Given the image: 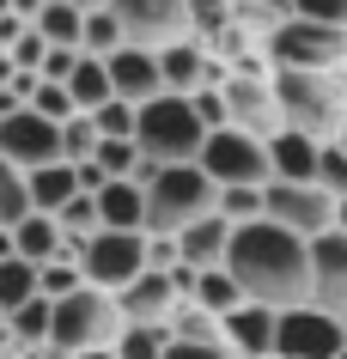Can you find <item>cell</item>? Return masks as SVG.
I'll return each instance as SVG.
<instances>
[{"instance_id": "12", "label": "cell", "mask_w": 347, "mask_h": 359, "mask_svg": "<svg viewBox=\"0 0 347 359\" xmlns=\"http://www.w3.org/2000/svg\"><path fill=\"white\" fill-rule=\"evenodd\" d=\"M347 353V329L335 317H323L317 304H299V311H280V341H274V359H341Z\"/></svg>"}, {"instance_id": "3", "label": "cell", "mask_w": 347, "mask_h": 359, "mask_svg": "<svg viewBox=\"0 0 347 359\" xmlns=\"http://www.w3.org/2000/svg\"><path fill=\"white\" fill-rule=\"evenodd\" d=\"M274 97L292 134H311L317 147H329L347 122V74H280L274 67Z\"/></svg>"}, {"instance_id": "22", "label": "cell", "mask_w": 347, "mask_h": 359, "mask_svg": "<svg viewBox=\"0 0 347 359\" xmlns=\"http://www.w3.org/2000/svg\"><path fill=\"white\" fill-rule=\"evenodd\" d=\"M97 219H104V231H140L147 238V189L140 183H104L97 189Z\"/></svg>"}, {"instance_id": "19", "label": "cell", "mask_w": 347, "mask_h": 359, "mask_svg": "<svg viewBox=\"0 0 347 359\" xmlns=\"http://www.w3.org/2000/svg\"><path fill=\"white\" fill-rule=\"evenodd\" d=\"M317 158H323V147H317L311 134L280 128V134L268 140V170H274V183H317Z\"/></svg>"}, {"instance_id": "42", "label": "cell", "mask_w": 347, "mask_h": 359, "mask_svg": "<svg viewBox=\"0 0 347 359\" xmlns=\"http://www.w3.org/2000/svg\"><path fill=\"white\" fill-rule=\"evenodd\" d=\"M244 6H250V13H262V19H292V0H244Z\"/></svg>"}, {"instance_id": "35", "label": "cell", "mask_w": 347, "mask_h": 359, "mask_svg": "<svg viewBox=\"0 0 347 359\" xmlns=\"http://www.w3.org/2000/svg\"><path fill=\"white\" fill-rule=\"evenodd\" d=\"M31 110H37V116H49L55 128H67V122L79 116V104H74V92H67V86H49V79H43L37 92H31Z\"/></svg>"}, {"instance_id": "48", "label": "cell", "mask_w": 347, "mask_h": 359, "mask_svg": "<svg viewBox=\"0 0 347 359\" xmlns=\"http://www.w3.org/2000/svg\"><path fill=\"white\" fill-rule=\"evenodd\" d=\"M0 335H6V317H0Z\"/></svg>"}, {"instance_id": "29", "label": "cell", "mask_w": 347, "mask_h": 359, "mask_svg": "<svg viewBox=\"0 0 347 359\" xmlns=\"http://www.w3.org/2000/svg\"><path fill=\"white\" fill-rule=\"evenodd\" d=\"M31 219V189H25V170L0 158V231H13Z\"/></svg>"}, {"instance_id": "14", "label": "cell", "mask_w": 347, "mask_h": 359, "mask_svg": "<svg viewBox=\"0 0 347 359\" xmlns=\"http://www.w3.org/2000/svg\"><path fill=\"white\" fill-rule=\"evenodd\" d=\"M122 317H128V329H171L177 323V311H183V292H177V280L171 274H140L128 292H122Z\"/></svg>"}, {"instance_id": "26", "label": "cell", "mask_w": 347, "mask_h": 359, "mask_svg": "<svg viewBox=\"0 0 347 359\" xmlns=\"http://www.w3.org/2000/svg\"><path fill=\"white\" fill-rule=\"evenodd\" d=\"M189 304H201L207 317H219V323H226L231 311H238V304H250V299H244V286L231 280L226 268H213V274H195V299H189Z\"/></svg>"}, {"instance_id": "8", "label": "cell", "mask_w": 347, "mask_h": 359, "mask_svg": "<svg viewBox=\"0 0 347 359\" xmlns=\"http://www.w3.org/2000/svg\"><path fill=\"white\" fill-rule=\"evenodd\" d=\"M79 274H86V286L122 299L147 274V238L140 231H97V238H86L79 244Z\"/></svg>"}, {"instance_id": "40", "label": "cell", "mask_w": 347, "mask_h": 359, "mask_svg": "<svg viewBox=\"0 0 347 359\" xmlns=\"http://www.w3.org/2000/svg\"><path fill=\"white\" fill-rule=\"evenodd\" d=\"M292 19H311V25H347V0H292Z\"/></svg>"}, {"instance_id": "7", "label": "cell", "mask_w": 347, "mask_h": 359, "mask_svg": "<svg viewBox=\"0 0 347 359\" xmlns=\"http://www.w3.org/2000/svg\"><path fill=\"white\" fill-rule=\"evenodd\" d=\"M195 165L207 170L219 189H268L274 170H268V140H256V134L244 128H219L207 134V147H201V158Z\"/></svg>"}, {"instance_id": "38", "label": "cell", "mask_w": 347, "mask_h": 359, "mask_svg": "<svg viewBox=\"0 0 347 359\" xmlns=\"http://www.w3.org/2000/svg\"><path fill=\"white\" fill-rule=\"evenodd\" d=\"M317 189H329L335 201H347V152L329 140L323 147V158H317Z\"/></svg>"}, {"instance_id": "39", "label": "cell", "mask_w": 347, "mask_h": 359, "mask_svg": "<svg viewBox=\"0 0 347 359\" xmlns=\"http://www.w3.org/2000/svg\"><path fill=\"white\" fill-rule=\"evenodd\" d=\"M189 104H195V116H201V128H207V134L231 128V116H226V92H219V86H207V92H195Z\"/></svg>"}, {"instance_id": "30", "label": "cell", "mask_w": 347, "mask_h": 359, "mask_svg": "<svg viewBox=\"0 0 347 359\" xmlns=\"http://www.w3.org/2000/svg\"><path fill=\"white\" fill-rule=\"evenodd\" d=\"M116 49H128V37H122V19H116L110 6H104V13H86V43H79V55L110 61Z\"/></svg>"}, {"instance_id": "44", "label": "cell", "mask_w": 347, "mask_h": 359, "mask_svg": "<svg viewBox=\"0 0 347 359\" xmlns=\"http://www.w3.org/2000/svg\"><path fill=\"white\" fill-rule=\"evenodd\" d=\"M0 262H13V231H0Z\"/></svg>"}, {"instance_id": "27", "label": "cell", "mask_w": 347, "mask_h": 359, "mask_svg": "<svg viewBox=\"0 0 347 359\" xmlns=\"http://www.w3.org/2000/svg\"><path fill=\"white\" fill-rule=\"evenodd\" d=\"M43 268H31V262H0V317H13V311H25L31 299H43V280H37Z\"/></svg>"}, {"instance_id": "46", "label": "cell", "mask_w": 347, "mask_h": 359, "mask_svg": "<svg viewBox=\"0 0 347 359\" xmlns=\"http://www.w3.org/2000/svg\"><path fill=\"white\" fill-rule=\"evenodd\" d=\"M335 231H347V201H341V226H335Z\"/></svg>"}, {"instance_id": "21", "label": "cell", "mask_w": 347, "mask_h": 359, "mask_svg": "<svg viewBox=\"0 0 347 359\" xmlns=\"http://www.w3.org/2000/svg\"><path fill=\"white\" fill-rule=\"evenodd\" d=\"M25 189H31V213H43V219H55L74 195H86L79 189V170L61 158V165H43V170H31L25 177Z\"/></svg>"}, {"instance_id": "6", "label": "cell", "mask_w": 347, "mask_h": 359, "mask_svg": "<svg viewBox=\"0 0 347 359\" xmlns=\"http://www.w3.org/2000/svg\"><path fill=\"white\" fill-rule=\"evenodd\" d=\"M268 67H280V74H347V25L280 19L268 37Z\"/></svg>"}, {"instance_id": "2", "label": "cell", "mask_w": 347, "mask_h": 359, "mask_svg": "<svg viewBox=\"0 0 347 359\" xmlns=\"http://www.w3.org/2000/svg\"><path fill=\"white\" fill-rule=\"evenodd\" d=\"M219 208V183L201 165H171L147 183V238H183Z\"/></svg>"}, {"instance_id": "33", "label": "cell", "mask_w": 347, "mask_h": 359, "mask_svg": "<svg viewBox=\"0 0 347 359\" xmlns=\"http://www.w3.org/2000/svg\"><path fill=\"white\" fill-rule=\"evenodd\" d=\"M97 140H104V134H97L92 116H74V122L61 128V158H67V165H92V158H97Z\"/></svg>"}, {"instance_id": "25", "label": "cell", "mask_w": 347, "mask_h": 359, "mask_svg": "<svg viewBox=\"0 0 347 359\" xmlns=\"http://www.w3.org/2000/svg\"><path fill=\"white\" fill-rule=\"evenodd\" d=\"M37 37L49 43V49H79V43H86V13L67 6V0H49L37 13Z\"/></svg>"}, {"instance_id": "16", "label": "cell", "mask_w": 347, "mask_h": 359, "mask_svg": "<svg viewBox=\"0 0 347 359\" xmlns=\"http://www.w3.org/2000/svg\"><path fill=\"white\" fill-rule=\"evenodd\" d=\"M104 67H110L116 97L135 104V110H147L153 97H165V74H158V55H153V49H116Z\"/></svg>"}, {"instance_id": "47", "label": "cell", "mask_w": 347, "mask_h": 359, "mask_svg": "<svg viewBox=\"0 0 347 359\" xmlns=\"http://www.w3.org/2000/svg\"><path fill=\"white\" fill-rule=\"evenodd\" d=\"M92 359H116V353H92Z\"/></svg>"}, {"instance_id": "1", "label": "cell", "mask_w": 347, "mask_h": 359, "mask_svg": "<svg viewBox=\"0 0 347 359\" xmlns=\"http://www.w3.org/2000/svg\"><path fill=\"white\" fill-rule=\"evenodd\" d=\"M226 274L244 286L250 304H268V311H299L311 304V286H317V268H311V244L292 238L280 226H244L231 238Z\"/></svg>"}, {"instance_id": "28", "label": "cell", "mask_w": 347, "mask_h": 359, "mask_svg": "<svg viewBox=\"0 0 347 359\" xmlns=\"http://www.w3.org/2000/svg\"><path fill=\"white\" fill-rule=\"evenodd\" d=\"M213 213H219L231 231L262 226V219H268V189H219V208Z\"/></svg>"}, {"instance_id": "41", "label": "cell", "mask_w": 347, "mask_h": 359, "mask_svg": "<svg viewBox=\"0 0 347 359\" xmlns=\"http://www.w3.org/2000/svg\"><path fill=\"white\" fill-rule=\"evenodd\" d=\"M165 359H238V353H231V347H201V341H171Z\"/></svg>"}, {"instance_id": "36", "label": "cell", "mask_w": 347, "mask_h": 359, "mask_svg": "<svg viewBox=\"0 0 347 359\" xmlns=\"http://www.w3.org/2000/svg\"><path fill=\"white\" fill-rule=\"evenodd\" d=\"M37 280H43V299L61 304V299H74L79 286H86V274H79V256H67V262H49Z\"/></svg>"}, {"instance_id": "18", "label": "cell", "mask_w": 347, "mask_h": 359, "mask_svg": "<svg viewBox=\"0 0 347 359\" xmlns=\"http://www.w3.org/2000/svg\"><path fill=\"white\" fill-rule=\"evenodd\" d=\"M13 256L31 268H49V262H67V256H79V244H67V231L55 226V219H43V213H31L25 226H13Z\"/></svg>"}, {"instance_id": "4", "label": "cell", "mask_w": 347, "mask_h": 359, "mask_svg": "<svg viewBox=\"0 0 347 359\" xmlns=\"http://www.w3.org/2000/svg\"><path fill=\"white\" fill-rule=\"evenodd\" d=\"M128 335V317H122V304L110 292H97V286H79L74 299L55 304V329H49V347L74 359H92V353H116V341Z\"/></svg>"}, {"instance_id": "45", "label": "cell", "mask_w": 347, "mask_h": 359, "mask_svg": "<svg viewBox=\"0 0 347 359\" xmlns=\"http://www.w3.org/2000/svg\"><path fill=\"white\" fill-rule=\"evenodd\" d=\"M335 147H341V152H347V122H341V134H335Z\"/></svg>"}, {"instance_id": "24", "label": "cell", "mask_w": 347, "mask_h": 359, "mask_svg": "<svg viewBox=\"0 0 347 359\" xmlns=\"http://www.w3.org/2000/svg\"><path fill=\"white\" fill-rule=\"evenodd\" d=\"M67 92H74V104H79V116H97L104 104L116 97V86H110V67L97 55H79V67H74V79H67Z\"/></svg>"}, {"instance_id": "49", "label": "cell", "mask_w": 347, "mask_h": 359, "mask_svg": "<svg viewBox=\"0 0 347 359\" xmlns=\"http://www.w3.org/2000/svg\"><path fill=\"white\" fill-rule=\"evenodd\" d=\"M341 359H347V353H341Z\"/></svg>"}, {"instance_id": "32", "label": "cell", "mask_w": 347, "mask_h": 359, "mask_svg": "<svg viewBox=\"0 0 347 359\" xmlns=\"http://www.w3.org/2000/svg\"><path fill=\"white\" fill-rule=\"evenodd\" d=\"M55 226L67 231V244H86V238H97V231H104V219H97V195H74V201L55 213Z\"/></svg>"}, {"instance_id": "20", "label": "cell", "mask_w": 347, "mask_h": 359, "mask_svg": "<svg viewBox=\"0 0 347 359\" xmlns=\"http://www.w3.org/2000/svg\"><path fill=\"white\" fill-rule=\"evenodd\" d=\"M231 238H238V231H231L219 213H213V219H201L195 231H183V238H177V250H183V268H195V274H213V268H226Z\"/></svg>"}, {"instance_id": "17", "label": "cell", "mask_w": 347, "mask_h": 359, "mask_svg": "<svg viewBox=\"0 0 347 359\" xmlns=\"http://www.w3.org/2000/svg\"><path fill=\"white\" fill-rule=\"evenodd\" d=\"M274 341H280V311L268 304H238L226 317V347L238 359H274Z\"/></svg>"}, {"instance_id": "5", "label": "cell", "mask_w": 347, "mask_h": 359, "mask_svg": "<svg viewBox=\"0 0 347 359\" xmlns=\"http://www.w3.org/2000/svg\"><path fill=\"white\" fill-rule=\"evenodd\" d=\"M135 147L153 158L158 170H171V165H195L201 158V147H207V128H201V116H195L189 97H153L147 110H140V128H135Z\"/></svg>"}, {"instance_id": "10", "label": "cell", "mask_w": 347, "mask_h": 359, "mask_svg": "<svg viewBox=\"0 0 347 359\" xmlns=\"http://www.w3.org/2000/svg\"><path fill=\"white\" fill-rule=\"evenodd\" d=\"M219 92H226V116H231V128L256 134V140H274V134L287 128V116H280V97H274V67H231Z\"/></svg>"}, {"instance_id": "43", "label": "cell", "mask_w": 347, "mask_h": 359, "mask_svg": "<svg viewBox=\"0 0 347 359\" xmlns=\"http://www.w3.org/2000/svg\"><path fill=\"white\" fill-rule=\"evenodd\" d=\"M67 6H79V13H104L110 0H67Z\"/></svg>"}, {"instance_id": "31", "label": "cell", "mask_w": 347, "mask_h": 359, "mask_svg": "<svg viewBox=\"0 0 347 359\" xmlns=\"http://www.w3.org/2000/svg\"><path fill=\"white\" fill-rule=\"evenodd\" d=\"M171 341H201V347H226V323L207 317L201 304H183L171 323Z\"/></svg>"}, {"instance_id": "15", "label": "cell", "mask_w": 347, "mask_h": 359, "mask_svg": "<svg viewBox=\"0 0 347 359\" xmlns=\"http://www.w3.org/2000/svg\"><path fill=\"white\" fill-rule=\"evenodd\" d=\"M311 268H317L311 304L347 329V231H329L323 244H311Z\"/></svg>"}, {"instance_id": "34", "label": "cell", "mask_w": 347, "mask_h": 359, "mask_svg": "<svg viewBox=\"0 0 347 359\" xmlns=\"http://www.w3.org/2000/svg\"><path fill=\"white\" fill-rule=\"evenodd\" d=\"M171 353V329H128L116 341V359H165Z\"/></svg>"}, {"instance_id": "23", "label": "cell", "mask_w": 347, "mask_h": 359, "mask_svg": "<svg viewBox=\"0 0 347 359\" xmlns=\"http://www.w3.org/2000/svg\"><path fill=\"white\" fill-rule=\"evenodd\" d=\"M49 329H55V304H49V299H31L25 311L6 317V341L19 347V359L37 353V347H49Z\"/></svg>"}, {"instance_id": "11", "label": "cell", "mask_w": 347, "mask_h": 359, "mask_svg": "<svg viewBox=\"0 0 347 359\" xmlns=\"http://www.w3.org/2000/svg\"><path fill=\"white\" fill-rule=\"evenodd\" d=\"M110 13L122 19V37L128 49H171V43H189V0H110Z\"/></svg>"}, {"instance_id": "37", "label": "cell", "mask_w": 347, "mask_h": 359, "mask_svg": "<svg viewBox=\"0 0 347 359\" xmlns=\"http://www.w3.org/2000/svg\"><path fill=\"white\" fill-rule=\"evenodd\" d=\"M92 122H97V134H104V140H135L140 110H135V104H122V97H110V104H104Z\"/></svg>"}, {"instance_id": "9", "label": "cell", "mask_w": 347, "mask_h": 359, "mask_svg": "<svg viewBox=\"0 0 347 359\" xmlns=\"http://www.w3.org/2000/svg\"><path fill=\"white\" fill-rule=\"evenodd\" d=\"M268 226L305 238V244H323L329 231L341 226V201L317 183H268Z\"/></svg>"}, {"instance_id": "13", "label": "cell", "mask_w": 347, "mask_h": 359, "mask_svg": "<svg viewBox=\"0 0 347 359\" xmlns=\"http://www.w3.org/2000/svg\"><path fill=\"white\" fill-rule=\"evenodd\" d=\"M0 158H6V165H19L25 177L43 170V165H61V128L25 104V110H13L6 122H0Z\"/></svg>"}]
</instances>
